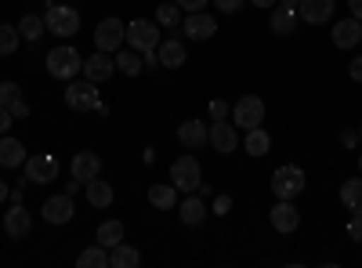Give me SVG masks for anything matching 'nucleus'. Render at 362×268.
Here are the masks:
<instances>
[{"instance_id": "obj_1", "label": "nucleus", "mask_w": 362, "mask_h": 268, "mask_svg": "<svg viewBox=\"0 0 362 268\" xmlns=\"http://www.w3.org/2000/svg\"><path fill=\"white\" fill-rule=\"evenodd\" d=\"M47 73L54 76V80H73L76 73H83V58H80V51L73 47V44H62V47H51L47 51Z\"/></svg>"}, {"instance_id": "obj_2", "label": "nucleus", "mask_w": 362, "mask_h": 268, "mask_svg": "<svg viewBox=\"0 0 362 268\" xmlns=\"http://www.w3.org/2000/svg\"><path fill=\"white\" fill-rule=\"evenodd\" d=\"M305 170H300L297 163H283V167H276V174H272V196L276 199H297L300 192H305Z\"/></svg>"}, {"instance_id": "obj_3", "label": "nucleus", "mask_w": 362, "mask_h": 268, "mask_svg": "<svg viewBox=\"0 0 362 268\" xmlns=\"http://www.w3.org/2000/svg\"><path fill=\"white\" fill-rule=\"evenodd\" d=\"M44 22H47V33H54L58 40H69V37L80 33V11L69 8V4H51Z\"/></svg>"}, {"instance_id": "obj_4", "label": "nucleus", "mask_w": 362, "mask_h": 268, "mask_svg": "<svg viewBox=\"0 0 362 268\" xmlns=\"http://www.w3.org/2000/svg\"><path fill=\"white\" fill-rule=\"evenodd\" d=\"M170 185L177 192H199L203 185V170H199V160L196 156H177L170 163Z\"/></svg>"}, {"instance_id": "obj_5", "label": "nucleus", "mask_w": 362, "mask_h": 268, "mask_svg": "<svg viewBox=\"0 0 362 268\" xmlns=\"http://www.w3.org/2000/svg\"><path fill=\"white\" fill-rule=\"evenodd\" d=\"M160 25H156V18H134V22H127V47H134V51H156L160 47Z\"/></svg>"}, {"instance_id": "obj_6", "label": "nucleus", "mask_w": 362, "mask_h": 268, "mask_svg": "<svg viewBox=\"0 0 362 268\" xmlns=\"http://www.w3.org/2000/svg\"><path fill=\"white\" fill-rule=\"evenodd\" d=\"M124 44H127V25L119 22L116 15H109V18H102V22L95 25V47H98V51L112 54V51H119Z\"/></svg>"}, {"instance_id": "obj_7", "label": "nucleus", "mask_w": 362, "mask_h": 268, "mask_svg": "<svg viewBox=\"0 0 362 268\" xmlns=\"http://www.w3.org/2000/svg\"><path fill=\"white\" fill-rule=\"evenodd\" d=\"M66 105H69L73 112L98 109V83H90L87 76H83V80H69V83H66Z\"/></svg>"}, {"instance_id": "obj_8", "label": "nucleus", "mask_w": 362, "mask_h": 268, "mask_svg": "<svg viewBox=\"0 0 362 268\" xmlns=\"http://www.w3.org/2000/svg\"><path fill=\"white\" fill-rule=\"evenodd\" d=\"M264 102L257 98V95H243L235 105H232V124L235 127H243V131H250V127H261L264 124Z\"/></svg>"}, {"instance_id": "obj_9", "label": "nucleus", "mask_w": 362, "mask_h": 268, "mask_svg": "<svg viewBox=\"0 0 362 268\" xmlns=\"http://www.w3.org/2000/svg\"><path fill=\"white\" fill-rule=\"evenodd\" d=\"M25 182H33V185H47L58 177V156L51 153H37V156H25Z\"/></svg>"}, {"instance_id": "obj_10", "label": "nucleus", "mask_w": 362, "mask_h": 268, "mask_svg": "<svg viewBox=\"0 0 362 268\" xmlns=\"http://www.w3.org/2000/svg\"><path fill=\"white\" fill-rule=\"evenodd\" d=\"M40 214L47 225H69L73 214H76V206H73V196L69 192H58V196H47L44 206H40Z\"/></svg>"}, {"instance_id": "obj_11", "label": "nucleus", "mask_w": 362, "mask_h": 268, "mask_svg": "<svg viewBox=\"0 0 362 268\" xmlns=\"http://www.w3.org/2000/svg\"><path fill=\"white\" fill-rule=\"evenodd\" d=\"M214 153H221V156H228V153H235L239 148V131H235V124H228V120H214L210 124V141H206Z\"/></svg>"}, {"instance_id": "obj_12", "label": "nucleus", "mask_w": 362, "mask_h": 268, "mask_svg": "<svg viewBox=\"0 0 362 268\" xmlns=\"http://www.w3.org/2000/svg\"><path fill=\"white\" fill-rule=\"evenodd\" d=\"M181 29H185L189 40H210L218 33V18L206 15V11H189L185 22H181Z\"/></svg>"}, {"instance_id": "obj_13", "label": "nucleus", "mask_w": 362, "mask_h": 268, "mask_svg": "<svg viewBox=\"0 0 362 268\" xmlns=\"http://www.w3.org/2000/svg\"><path fill=\"white\" fill-rule=\"evenodd\" d=\"M69 174L76 177V182H95V177H102V156L98 153H90V148H83V153H76L73 156V163H69Z\"/></svg>"}, {"instance_id": "obj_14", "label": "nucleus", "mask_w": 362, "mask_h": 268, "mask_svg": "<svg viewBox=\"0 0 362 268\" xmlns=\"http://www.w3.org/2000/svg\"><path fill=\"white\" fill-rule=\"evenodd\" d=\"M268 221H272V228H276V232H283V235L297 232V225H300V214H297L293 199H279V203L268 211Z\"/></svg>"}, {"instance_id": "obj_15", "label": "nucleus", "mask_w": 362, "mask_h": 268, "mask_svg": "<svg viewBox=\"0 0 362 268\" xmlns=\"http://www.w3.org/2000/svg\"><path fill=\"white\" fill-rule=\"evenodd\" d=\"M334 8H337V0H300L297 15L308 25H326L329 18H334Z\"/></svg>"}, {"instance_id": "obj_16", "label": "nucleus", "mask_w": 362, "mask_h": 268, "mask_svg": "<svg viewBox=\"0 0 362 268\" xmlns=\"http://www.w3.org/2000/svg\"><path fill=\"white\" fill-rule=\"evenodd\" d=\"M297 18H300L297 8L293 4H283V0L268 11V25H272V33H276V37H290L293 29H297Z\"/></svg>"}, {"instance_id": "obj_17", "label": "nucleus", "mask_w": 362, "mask_h": 268, "mask_svg": "<svg viewBox=\"0 0 362 268\" xmlns=\"http://www.w3.org/2000/svg\"><path fill=\"white\" fill-rule=\"evenodd\" d=\"M329 40H334L341 51H351L358 40H362V22L358 18H341V22H334V33H329Z\"/></svg>"}, {"instance_id": "obj_18", "label": "nucleus", "mask_w": 362, "mask_h": 268, "mask_svg": "<svg viewBox=\"0 0 362 268\" xmlns=\"http://www.w3.org/2000/svg\"><path fill=\"white\" fill-rule=\"evenodd\" d=\"M112 73H116V62H112L105 51H95L90 58H83V76H87L90 83H105Z\"/></svg>"}, {"instance_id": "obj_19", "label": "nucleus", "mask_w": 362, "mask_h": 268, "mask_svg": "<svg viewBox=\"0 0 362 268\" xmlns=\"http://www.w3.org/2000/svg\"><path fill=\"white\" fill-rule=\"evenodd\" d=\"M29 228H33V214H29L22 203H15L11 211L4 214V232L11 235V240H25Z\"/></svg>"}, {"instance_id": "obj_20", "label": "nucleus", "mask_w": 362, "mask_h": 268, "mask_svg": "<svg viewBox=\"0 0 362 268\" xmlns=\"http://www.w3.org/2000/svg\"><path fill=\"white\" fill-rule=\"evenodd\" d=\"M177 141L185 145V148H203L210 141V127L203 120H185L177 127Z\"/></svg>"}, {"instance_id": "obj_21", "label": "nucleus", "mask_w": 362, "mask_h": 268, "mask_svg": "<svg viewBox=\"0 0 362 268\" xmlns=\"http://www.w3.org/2000/svg\"><path fill=\"white\" fill-rule=\"evenodd\" d=\"M177 218H181V225H185V228H199V225L206 221V203H203V196H189V199H181Z\"/></svg>"}, {"instance_id": "obj_22", "label": "nucleus", "mask_w": 362, "mask_h": 268, "mask_svg": "<svg viewBox=\"0 0 362 268\" xmlns=\"http://www.w3.org/2000/svg\"><path fill=\"white\" fill-rule=\"evenodd\" d=\"M156 54H160V66L163 69H181V66L189 62V51H185V44H181V40H160Z\"/></svg>"}, {"instance_id": "obj_23", "label": "nucleus", "mask_w": 362, "mask_h": 268, "mask_svg": "<svg viewBox=\"0 0 362 268\" xmlns=\"http://www.w3.org/2000/svg\"><path fill=\"white\" fill-rule=\"evenodd\" d=\"M22 163H25V145L18 138H11V134H0V167L15 170Z\"/></svg>"}, {"instance_id": "obj_24", "label": "nucleus", "mask_w": 362, "mask_h": 268, "mask_svg": "<svg viewBox=\"0 0 362 268\" xmlns=\"http://www.w3.org/2000/svg\"><path fill=\"white\" fill-rule=\"evenodd\" d=\"M18 33H22V40H25V44H33V47H37V44H40V37L47 33V22H44L37 11H25V15L18 18Z\"/></svg>"}, {"instance_id": "obj_25", "label": "nucleus", "mask_w": 362, "mask_h": 268, "mask_svg": "<svg viewBox=\"0 0 362 268\" xmlns=\"http://www.w3.org/2000/svg\"><path fill=\"white\" fill-rule=\"evenodd\" d=\"M112 185L105 182V177H95V182H87V203L95 206V211H105V206H112Z\"/></svg>"}, {"instance_id": "obj_26", "label": "nucleus", "mask_w": 362, "mask_h": 268, "mask_svg": "<svg viewBox=\"0 0 362 268\" xmlns=\"http://www.w3.org/2000/svg\"><path fill=\"white\" fill-rule=\"evenodd\" d=\"M268 148H272V134L264 127H250L247 138H243V153L247 156H268Z\"/></svg>"}, {"instance_id": "obj_27", "label": "nucleus", "mask_w": 362, "mask_h": 268, "mask_svg": "<svg viewBox=\"0 0 362 268\" xmlns=\"http://www.w3.org/2000/svg\"><path fill=\"white\" fill-rule=\"evenodd\" d=\"M109 264L112 268H138L141 264V254L131 243H116V247H109Z\"/></svg>"}, {"instance_id": "obj_28", "label": "nucleus", "mask_w": 362, "mask_h": 268, "mask_svg": "<svg viewBox=\"0 0 362 268\" xmlns=\"http://www.w3.org/2000/svg\"><path fill=\"white\" fill-rule=\"evenodd\" d=\"M341 203L348 206L351 214H362V174L348 177V182L341 185Z\"/></svg>"}, {"instance_id": "obj_29", "label": "nucleus", "mask_w": 362, "mask_h": 268, "mask_svg": "<svg viewBox=\"0 0 362 268\" xmlns=\"http://www.w3.org/2000/svg\"><path fill=\"white\" fill-rule=\"evenodd\" d=\"M112 62H116V69L124 73V76H138V73L145 69V66H141V54H138L134 47H119Z\"/></svg>"}, {"instance_id": "obj_30", "label": "nucleus", "mask_w": 362, "mask_h": 268, "mask_svg": "<svg viewBox=\"0 0 362 268\" xmlns=\"http://www.w3.org/2000/svg\"><path fill=\"white\" fill-rule=\"evenodd\" d=\"M148 203L156 211H174L177 206V189L174 185H148Z\"/></svg>"}, {"instance_id": "obj_31", "label": "nucleus", "mask_w": 362, "mask_h": 268, "mask_svg": "<svg viewBox=\"0 0 362 268\" xmlns=\"http://www.w3.org/2000/svg\"><path fill=\"white\" fill-rule=\"evenodd\" d=\"M22 47V33H18V25L11 22H0V58H8Z\"/></svg>"}, {"instance_id": "obj_32", "label": "nucleus", "mask_w": 362, "mask_h": 268, "mask_svg": "<svg viewBox=\"0 0 362 268\" xmlns=\"http://www.w3.org/2000/svg\"><path fill=\"white\" fill-rule=\"evenodd\" d=\"M98 243H102L105 250L116 247V243H124V221H116V218L102 221V225H98Z\"/></svg>"}, {"instance_id": "obj_33", "label": "nucleus", "mask_w": 362, "mask_h": 268, "mask_svg": "<svg viewBox=\"0 0 362 268\" xmlns=\"http://www.w3.org/2000/svg\"><path fill=\"white\" fill-rule=\"evenodd\" d=\"M76 264H80V268H105V264H109V250H105L102 243H95V247H87V250L76 257Z\"/></svg>"}, {"instance_id": "obj_34", "label": "nucleus", "mask_w": 362, "mask_h": 268, "mask_svg": "<svg viewBox=\"0 0 362 268\" xmlns=\"http://www.w3.org/2000/svg\"><path fill=\"white\" fill-rule=\"evenodd\" d=\"M177 11H181V8L174 4V0H170V4H160V8H156V25H177V22H181Z\"/></svg>"}, {"instance_id": "obj_35", "label": "nucleus", "mask_w": 362, "mask_h": 268, "mask_svg": "<svg viewBox=\"0 0 362 268\" xmlns=\"http://www.w3.org/2000/svg\"><path fill=\"white\" fill-rule=\"evenodd\" d=\"M18 98H22V87H18L15 80L0 83V105H11V102H18Z\"/></svg>"}, {"instance_id": "obj_36", "label": "nucleus", "mask_w": 362, "mask_h": 268, "mask_svg": "<svg viewBox=\"0 0 362 268\" xmlns=\"http://www.w3.org/2000/svg\"><path fill=\"white\" fill-rule=\"evenodd\" d=\"M206 112H210V120H228V116H232V105H228V102H221V98H210Z\"/></svg>"}, {"instance_id": "obj_37", "label": "nucleus", "mask_w": 362, "mask_h": 268, "mask_svg": "<svg viewBox=\"0 0 362 268\" xmlns=\"http://www.w3.org/2000/svg\"><path fill=\"white\" fill-rule=\"evenodd\" d=\"M247 0H214V8L221 11V15H239V8H243Z\"/></svg>"}, {"instance_id": "obj_38", "label": "nucleus", "mask_w": 362, "mask_h": 268, "mask_svg": "<svg viewBox=\"0 0 362 268\" xmlns=\"http://www.w3.org/2000/svg\"><path fill=\"white\" fill-rule=\"evenodd\" d=\"M348 235L355 243H362V214H351V221H348Z\"/></svg>"}, {"instance_id": "obj_39", "label": "nucleus", "mask_w": 362, "mask_h": 268, "mask_svg": "<svg viewBox=\"0 0 362 268\" xmlns=\"http://www.w3.org/2000/svg\"><path fill=\"white\" fill-rule=\"evenodd\" d=\"M174 4H177L181 11H203V8L210 4V0H174Z\"/></svg>"}, {"instance_id": "obj_40", "label": "nucleus", "mask_w": 362, "mask_h": 268, "mask_svg": "<svg viewBox=\"0 0 362 268\" xmlns=\"http://www.w3.org/2000/svg\"><path fill=\"white\" fill-rule=\"evenodd\" d=\"M11 124H15L11 109H8V105H0V134H8V131H11Z\"/></svg>"}, {"instance_id": "obj_41", "label": "nucleus", "mask_w": 362, "mask_h": 268, "mask_svg": "<svg viewBox=\"0 0 362 268\" xmlns=\"http://www.w3.org/2000/svg\"><path fill=\"white\" fill-rule=\"evenodd\" d=\"M355 141H358V131H355V127H344V131H341V145H344V148H355Z\"/></svg>"}, {"instance_id": "obj_42", "label": "nucleus", "mask_w": 362, "mask_h": 268, "mask_svg": "<svg viewBox=\"0 0 362 268\" xmlns=\"http://www.w3.org/2000/svg\"><path fill=\"white\" fill-rule=\"evenodd\" d=\"M8 109H11V116H15V120H25V116H29V105H25L22 98H18V102H11Z\"/></svg>"}, {"instance_id": "obj_43", "label": "nucleus", "mask_w": 362, "mask_h": 268, "mask_svg": "<svg viewBox=\"0 0 362 268\" xmlns=\"http://www.w3.org/2000/svg\"><path fill=\"white\" fill-rule=\"evenodd\" d=\"M348 76H351L355 83H362V54H358V58H351V66H348Z\"/></svg>"}, {"instance_id": "obj_44", "label": "nucleus", "mask_w": 362, "mask_h": 268, "mask_svg": "<svg viewBox=\"0 0 362 268\" xmlns=\"http://www.w3.org/2000/svg\"><path fill=\"white\" fill-rule=\"evenodd\" d=\"M232 211V196H218L214 199V214H228Z\"/></svg>"}, {"instance_id": "obj_45", "label": "nucleus", "mask_w": 362, "mask_h": 268, "mask_svg": "<svg viewBox=\"0 0 362 268\" xmlns=\"http://www.w3.org/2000/svg\"><path fill=\"white\" fill-rule=\"evenodd\" d=\"M348 11H351V18L362 22V0H348Z\"/></svg>"}, {"instance_id": "obj_46", "label": "nucleus", "mask_w": 362, "mask_h": 268, "mask_svg": "<svg viewBox=\"0 0 362 268\" xmlns=\"http://www.w3.org/2000/svg\"><path fill=\"white\" fill-rule=\"evenodd\" d=\"M250 4H254V8H261V11H272V8L279 4V0H250Z\"/></svg>"}, {"instance_id": "obj_47", "label": "nucleus", "mask_w": 362, "mask_h": 268, "mask_svg": "<svg viewBox=\"0 0 362 268\" xmlns=\"http://www.w3.org/2000/svg\"><path fill=\"white\" fill-rule=\"evenodd\" d=\"M8 196H11V189H8V182H0V203H4Z\"/></svg>"}, {"instance_id": "obj_48", "label": "nucleus", "mask_w": 362, "mask_h": 268, "mask_svg": "<svg viewBox=\"0 0 362 268\" xmlns=\"http://www.w3.org/2000/svg\"><path fill=\"white\" fill-rule=\"evenodd\" d=\"M283 4H293V8H297V4H300V0H283Z\"/></svg>"}, {"instance_id": "obj_49", "label": "nucleus", "mask_w": 362, "mask_h": 268, "mask_svg": "<svg viewBox=\"0 0 362 268\" xmlns=\"http://www.w3.org/2000/svg\"><path fill=\"white\" fill-rule=\"evenodd\" d=\"M358 174H362V153H358Z\"/></svg>"}, {"instance_id": "obj_50", "label": "nucleus", "mask_w": 362, "mask_h": 268, "mask_svg": "<svg viewBox=\"0 0 362 268\" xmlns=\"http://www.w3.org/2000/svg\"><path fill=\"white\" fill-rule=\"evenodd\" d=\"M358 141H362V127H358Z\"/></svg>"}]
</instances>
